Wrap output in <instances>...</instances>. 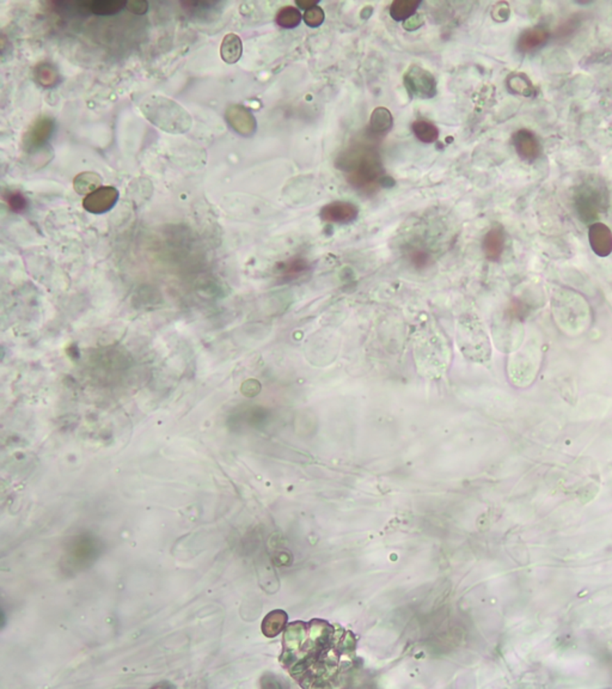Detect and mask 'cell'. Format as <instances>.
Instances as JSON below:
<instances>
[{
  "label": "cell",
  "mask_w": 612,
  "mask_h": 689,
  "mask_svg": "<svg viewBox=\"0 0 612 689\" xmlns=\"http://www.w3.org/2000/svg\"><path fill=\"white\" fill-rule=\"evenodd\" d=\"M336 166L344 171L349 184L366 194L389 187L378 152L366 145H353L340 153Z\"/></svg>",
  "instance_id": "obj_2"
},
{
  "label": "cell",
  "mask_w": 612,
  "mask_h": 689,
  "mask_svg": "<svg viewBox=\"0 0 612 689\" xmlns=\"http://www.w3.org/2000/svg\"><path fill=\"white\" fill-rule=\"evenodd\" d=\"M96 553H97V546L95 545V541L81 539L73 547L71 555L73 559L76 557V562L88 564L90 559H94Z\"/></svg>",
  "instance_id": "obj_24"
},
{
  "label": "cell",
  "mask_w": 612,
  "mask_h": 689,
  "mask_svg": "<svg viewBox=\"0 0 612 689\" xmlns=\"http://www.w3.org/2000/svg\"><path fill=\"white\" fill-rule=\"evenodd\" d=\"M243 53L242 40L239 35L227 34L223 40L220 47V54L226 64L237 63Z\"/></svg>",
  "instance_id": "obj_15"
},
{
  "label": "cell",
  "mask_w": 612,
  "mask_h": 689,
  "mask_svg": "<svg viewBox=\"0 0 612 689\" xmlns=\"http://www.w3.org/2000/svg\"><path fill=\"white\" fill-rule=\"evenodd\" d=\"M230 125L243 136H251L255 132L256 120L250 111L242 106H232L227 111Z\"/></svg>",
  "instance_id": "obj_12"
},
{
  "label": "cell",
  "mask_w": 612,
  "mask_h": 689,
  "mask_svg": "<svg viewBox=\"0 0 612 689\" xmlns=\"http://www.w3.org/2000/svg\"><path fill=\"white\" fill-rule=\"evenodd\" d=\"M5 200L13 212L24 211L26 209V205H28L26 196H23L21 191H9L5 196Z\"/></svg>",
  "instance_id": "obj_27"
},
{
  "label": "cell",
  "mask_w": 612,
  "mask_h": 689,
  "mask_svg": "<svg viewBox=\"0 0 612 689\" xmlns=\"http://www.w3.org/2000/svg\"><path fill=\"white\" fill-rule=\"evenodd\" d=\"M506 247V234L502 229V226L494 225L485 234L482 248L485 251V255L489 261H497L501 259L502 254Z\"/></svg>",
  "instance_id": "obj_11"
},
{
  "label": "cell",
  "mask_w": 612,
  "mask_h": 689,
  "mask_svg": "<svg viewBox=\"0 0 612 689\" xmlns=\"http://www.w3.org/2000/svg\"><path fill=\"white\" fill-rule=\"evenodd\" d=\"M588 241L592 251L599 258H606L612 253V231L608 225L595 221L590 225Z\"/></svg>",
  "instance_id": "obj_9"
},
{
  "label": "cell",
  "mask_w": 612,
  "mask_h": 689,
  "mask_svg": "<svg viewBox=\"0 0 612 689\" xmlns=\"http://www.w3.org/2000/svg\"><path fill=\"white\" fill-rule=\"evenodd\" d=\"M425 24V19L421 13H415L414 16L403 22V28L407 31H415Z\"/></svg>",
  "instance_id": "obj_29"
},
{
  "label": "cell",
  "mask_w": 612,
  "mask_h": 689,
  "mask_svg": "<svg viewBox=\"0 0 612 689\" xmlns=\"http://www.w3.org/2000/svg\"><path fill=\"white\" fill-rule=\"evenodd\" d=\"M404 86L414 97L428 100L437 95V81L433 74L419 65H412L404 73Z\"/></svg>",
  "instance_id": "obj_4"
},
{
  "label": "cell",
  "mask_w": 612,
  "mask_h": 689,
  "mask_svg": "<svg viewBox=\"0 0 612 689\" xmlns=\"http://www.w3.org/2000/svg\"><path fill=\"white\" fill-rule=\"evenodd\" d=\"M550 36H551L550 31L545 26H535L524 30L523 33L519 35L517 49L524 54L537 51L548 42Z\"/></svg>",
  "instance_id": "obj_10"
},
{
  "label": "cell",
  "mask_w": 612,
  "mask_h": 689,
  "mask_svg": "<svg viewBox=\"0 0 612 689\" xmlns=\"http://www.w3.org/2000/svg\"><path fill=\"white\" fill-rule=\"evenodd\" d=\"M574 206L579 217L587 224H593L608 204L606 191L598 183L583 182L574 191Z\"/></svg>",
  "instance_id": "obj_3"
},
{
  "label": "cell",
  "mask_w": 612,
  "mask_h": 689,
  "mask_svg": "<svg viewBox=\"0 0 612 689\" xmlns=\"http://www.w3.org/2000/svg\"><path fill=\"white\" fill-rule=\"evenodd\" d=\"M512 141L515 145V152L518 153L519 157L525 162L533 163L540 158L542 146L535 133L523 128L513 134Z\"/></svg>",
  "instance_id": "obj_7"
},
{
  "label": "cell",
  "mask_w": 612,
  "mask_h": 689,
  "mask_svg": "<svg viewBox=\"0 0 612 689\" xmlns=\"http://www.w3.org/2000/svg\"><path fill=\"white\" fill-rule=\"evenodd\" d=\"M420 1L415 0H396L390 6V16L396 22H404L414 16L420 6Z\"/></svg>",
  "instance_id": "obj_19"
},
{
  "label": "cell",
  "mask_w": 612,
  "mask_h": 689,
  "mask_svg": "<svg viewBox=\"0 0 612 689\" xmlns=\"http://www.w3.org/2000/svg\"><path fill=\"white\" fill-rule=\"evenodd\" d=\"M303 21L302 13L296 6H284L277 11L275 22L282 29H294Z\"/></svg>",
  "instance_id": "obj_21"
},
{
  "label": "cell",
  "mask_w": 612,
  "mask_h": 689,
  "mask_svg": "<svg viewBox=\"0 0 612 689\" xmlns=\"http://www.w3.org/2000/svg\"><path fill=\"white\" fill-rule=\"evenodd\" d=\"M287 615L284 610H274L264 617L262 622V632L268 638H274L285 628Z\"/></svg>",
  "instance_id": "obj_17"
},
{
  "label": "cell",
  "mask_w": 612,
  "mask_h": 689,
  "mask_svg": "<svg viewBox=\"0 0 612 689\" xmlns=\"http://www.w3.org/2000/svg\"><path fill=\"white\" fill-rule=\"evenodd\" d=\"M583 16L579 15V13L570 16V18H567V19L562 22L560 26H557L555 33H554V36L556 38V40H560V41L568 40V38H572L580 29V26L583 24Z\"/></svg>",
  "instance_id": "obj_23"
},
{
  "label": "cell",
  "mask_w": 612,
  "mask_h": 689,
  "mask_svg": "<svg viewBox=\"0 0 612 689\" xmlns=\"http://www.w3.org/2000/svg\"><path fill=\"white\" fill-rule=\"evenodd\" d=\"M310 269V264L304 258H291L281 264L280 272L282 277L297 279Z\"/></svg>",
  "instance_id": "obj_22"
},
{
  "label": "cell",
  "mask_w": 612,
  "mask_h": 689,
  "mask_svg": "<svg viewBox=\"0 0 612 689\" xmlns=\"http://www.w3.org/2000/svg\"><path fill=\"white\" fill-rule=\"evenodd\" d=\"M324 19H325V13L319 5L306 10L303 15V21L305 22L306 26L310 28H319L323 24Z\"/></svg>",
  "instance_id": "obj_25"
},
{
  "label": "cell",
  "mask_w": 612,
  "mask_h": 689,
  "mask_svg": "<svg viewBox=\"0 0 612 689\" xmlns=\"http://www.w3.org/2000/svg\"><path fill=\"white\" fill-rule=\"evenodd\" d=\"M81 13H92L97 16H113L121 13L127 8L126 1L118 0H95V1H79Z\"/></svg>",
  "instance_id": "obj_13"
},
{
  "label": "cell",
  "mask_w": 612,
  "mask_h": 689,
  "mask_svg": "<svg viewBox=\"0 0 612 689\" xmlns=\"http://www.w3.org/2000/svg\"><path fill=\"white\" fill-rule=\"evenodd\" d=\"M359 209L357 205L348 201H334L325 205L321 209L319 217L325 223L332 224H349L357 219Z\"/></svg>",
  "instance_id": "obj_6"
},
{
  "label": "cell",
  "mask_w": 612,
  "mask_h": 689,
  "mask_svg": "<svg viewBox=\"0 0 612 689\" xmlns=\"http://www.w3.org/2000/svg\"><path fill=\"white\" fill-rule=\"evenodd\" d=\"M119 199V191L111 186L99 187L86 196L83 206L91 213H104L114 207Z\"/></svg>",
  "instance_id": "obj_8"
},
{
  "label": "cell",
  "mask_w": 612,
  "mask_h": 689,
  "mask_svg": "<svg viewBox=\"0 0 612 689\" xmlns=\"http://www.w3.org/2000/svg\"><path fill=\"white\" fill-rule=\"evenodd\" d=\"M296 4H297L299 9L306 11V10L311 9L312 6H316V5H317V1H316V0H314V1H311V0H302V1H299V0H298Z\"/></svg>",
  "instance_id": "obj_31"
},
{
  "label": "cell",
  "mask_w": 612,
  "mask_h": 689,
  "mask_svg": "<svg viewBox=\"0 0 612 689\" xmlns=\"http://www.w3.org/2000/svg\"><path fill=\"white\" fill-rule=\"evenodd\" d=\"M54 128H56V122L51 118L42 116L36 120L34 124L30 126L23 138V146L26 151L33 152L47 144L54 132Z\"/></svg>",
  "instance_id": "obj_5"
},
{
  "label": "cell",
  "mask_w": 612,
  "mask_h": 689,
  "mask_svg": "<svg viewBox=\"0 0 612 689\" xmlns=\"http://www.w3.org/2000/svg\"><path fill=\"white\" fill-rule=\"evenodd\" d=\"M35 78L40 86L51 89L59 83V72L51 63H41L35 68Z\"/></svg>",
  "instance_id": "obj_20"
},
{
  "label": "cell",
  "mask_w": 612,
  "mask_h": 689,
  "mask_svg": "<svg viewBox=\"0 0 612 689\" xmlns=\"http://www.w3.org/2000/svg\"><path fill=\"white\" fill-rule=\"evenodd\" d=\"M353 633L324 620L296 621L284 634L281 664L303 687L340 683L355 662Z\"/></svg>",
  "instance_id": "obj_1"
},
{
  "label": "cell",
  "mask_w": 612,
  "mask_h": 689,
  "mask_svg": "<svg viewBox=\"0 0 612 689\" xmlns=\"http://www.w3.org/2000/svg\"><path fill=\"white\" fill-rule=\"evenodd\" d=\"M127 9L129 10L131 13H136V15H144V13H147V10H149V3L143 1V0L131 1V3H127Z\"/></svg>",
  "instance_id": "obj_30"
},
{
  "label": "cell",
  "mask_w": 612,
  "mask_h": 689,
  "mask_svg": "<svg viewBox=\"0 0 612 689\" xmlns=\"http://www.w3.org/2000/svg\"><path fill=\"white\" fill-rule=\"evenodd\" d=\"M412 129L417 141H420L424 144H433L438 141V127L430 121L417 120L415 122H412Z\"/></svg>",
  "instance_id": "obj_18"
},
{
  "label": "cell",
  "mask_w": 612,
  "mask_h": 689,
  "mask_svg": "<svg viewBox=\"0 0 612 689\" xmlns=\"http://www.w3.org/2000/svg\"><path fill=\"white\" fill-rule=\"evenodd\" d=\"M394 118L392 111L384 106L376 108L370 119V132L376 136H384L392 128Z\"/></svg>",
  "instance_id": "obj_14"
},
{
  "label": "cell",
  "mask_w": 612,
  "mask_h": 689,
  "mask_svg": "<svg viewBox=\"0 0 612 689\" xmlns=\"http://www.w3.org/2000/svg\"><path fill=\"white\" fill-rule=\"evenodd\" d=\"M506 86L512 94L519 95L523 97L535 96L536 89L529 77L524 73H512L507 77Z\"/></svg>",
  "instance_id": "obj_16"
},
{
  "label": "cell",
  "mask_w": 612,
  "mask_h": 689,
  "mask_svg": "<svg viewBox=\"0 0 612 689\" xmlns=\"http://www.w3.org/2000/svg\"><path fill=\"white\" fill-rule=\"evenodd\" d=\"M492 17L494 21L505 22L510 17V6L507 3H497L492 10Z\"/></svg>",
  "instance_id": "obj_28"
},
{
  "label": "cell",
  "mask_w": 612,
  "mask_h": 689,
  "mask_svg": "<svg viewBox=\"0 0 612 689\" xmlns=\"http://www.w3.org/2000/svg\"><path fill=\"white\" fill-rule=\"evenodd\" d=\"M430 253L428 251H424L422 248H414L410 254H409V260L410 262L414 264V267L417 268V269H422V268H426L428 264H430Z\"/></svg>",
  "instance_id": "obj_26"
}]
</instances>
